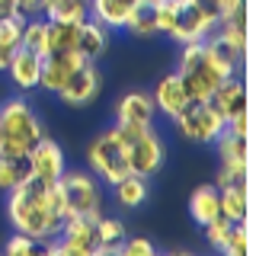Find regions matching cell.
I'll list each match as a JSON object with an SVG mask.
<instances>
[{
    "label": "cell",
    "mask_w": 256,
    "mask_h": 256,
    "mask_svg": "<svg viewBox=\"0 0 256 256\" xmlns=\"http://www.w3.org/2000/svg\"><path fill=\"white\" fill-rule=\"evenodd\" d=\"M77 52L84 54L86 61H100L102 54L109 52V29L100 26L93 16H86L80 22V32H77Z\"/></svg>",
    "instance_id": "cell-17"
},
{
    "label": "cell",
    "mask_w": 256,
    "mask_h": 256,
    "mask_svg": "<svg viewBox=\"0 0 256 256\" xmlns=\"http://www.w3.org/2000/svg\"><path fill=\"white\" fill-rule=\"evenodd\" d=\"M10 58H13V52H10V48H0V70H6Z\"/></svg>",
    "instance_id": "cell-38"
},
{
    "label": "cell",
    "mask_w": 256,
    "mask_h": 256,
    "mask_svg": "<svg viewBox=\"0 0 256 256\" xmlns=\"http://www.w3.org/2000/svg\"><path fill=\"white\" fill-rule=\"evenodd\" d=\"M0 157H29L32 144L45 134L42 122H38L36 109L29 106L22 96H13V100H4L0 106Z\"/></svg>",
    "instance_id": "cell-2"
},
{
    "label": "cell",
    "mask_w": 256,
    "mask_h": 256,
    "mask_svg": "<svg viewBox=\"0 0 256 256\" xmlns=\"http://www.w3.org/2000/svg\"><path fill=\"white\" fill-rule=\"evenodd\" d=\"M128 166H132V173L144 176V180L160 173V166H164V141L150 128H141L128 141Z\"/></svg>",
    "instance_id": "cell-9"
},
{
    "label": "cell",
    "mask_w": 256,
    "mask_h": 256,
    "mask_svg": "<svg viewBox=\"0 0 256 256\" xmlns=\"http://www.w3.org/2000/svg\"><path fill=\"white\" fill-rule=\"evenodd\" d=\"M180 48L182 52H180V68H176V74L186 84L189 100H212V93L218 90V84L224 80L221 70L208 61L202 42H186Z\"/></svg>",
    "instance_id": "cell-3"
},
{
    "label": "cell",
    "mask_w": 256,
    "mask_h": 256,
    "mask_svg": "<svg viewBox=\"0 0 256 256\" xmlns=\"http://www.w3.org/2000/svg\"><path fill=\"white\" fill-rule=\"evenodd\" d=\"M154 112L157 109H154L150 93L132 90L116 102V122L118 125H132V128H150L154 125Z\"/></svg>",
    "instance_id": "cell-14"
},
{
    "label": "cell",
    "mask_w": 256,
    "mask_h": 256,
    "mask_svg": "<svg viewBox=\"0 0 256 256\" xmlns=\"http://www.w3.org/2000/svg\"><path fill=\"white\" fill-rule=\"evenodd\" d=\"M118 253L122 256H154L157 246L150 244V240H144V237H125V244L118 246Z\"/></svg>",
    "instance_id": "cell-34"
},
{
    "label": "cell",
    "mask_w": 256,
    "mask_h": 256,
    "mask_svg": "<svg viewBox=\"0 0 256 256\" xmlns=\"http://www.w3.org/2000/svg\"><path fill=\"white\" fill-rule=\"evenodd\" d=\"M6 74L20 90H36L38 86V77H42V54L29 52V48H16L10 64H6Z\"/></svg>",
    "instance_id": "cell-16"
},
{
    "label": "cell",
    "mask_w": 256,
    "mask_h": 256,
    "mask_svg": "<svg viewBox=\"0 0 256 256\" xmlns=\"http://www.w3.org/2000/svg\"><path fill=\"white\" fill-rule=\"evenodd\" d=\"M38 16L48 22H84L90 16V0H42Z\"/></svg>",
    "instance_id": "cell-22"
},
{
    "label": "cell",
    "mask_w": 256,
    "mask_h": 256,
    "mask_svg": "<svg viewBox=\"0 0 256 256\" xmlns=\"http://www.w3.org/2000/svg\"><path fill=\"white\" fill-rule=\"evenodd\" d=\"M86 164H90V173L96 180L109 182V186H116L122 176L132 173V166H128V148L116 134V128H109V132L93 138V144L86 148Z\"/></svg>",
    "instance_id": "cell-4"
},
{
    "label": "cell",
    "mask_w": 256,
    "mask_h": 256,
    "mask_svg": "<svg viewBox=\"0 0 256 256\" xmlns=\"http://www.w3.org/2000/svg\"><path fill=\"white\" fill-rule=\"evenodd\" d=\"M112 189H116V202L122 208H128V212H132V208H141L144 202H148V180L138 176V173L122 176Z\"/></svg>",
    "instance_id": "cell-23"
},
{
    "label": "cell",
    "mask_w": 256,
    "mask_h": 256,
    "mask_svg": "<svg viewBox=\"0 0 256 256\" xmlns=\"http://www.w3.org/2000/svg\"><path fill=\"white\" fill-rule=\"evenodd\" d=\"M22 26H26V16H22V13L0 20V48L16 52V48H20V38H22Z\"/></svg>",
    "instance_id": "cell-31"
},
{
    "label": "cell",
    "mask_w": 256,
    "mask_h": 256,
    "mask_svg": "<svg viewBox=\"0 0 256 256\" xmlns=\"http://www.w3.org/2000/svg\"><path fill=\"white\" fill-rule=\"evenodd\" d=\"M42 10V0H20V13L22 16H36Z\"/></svg>",
    "instance_id": "cell-37"
},
{
    "label": "cell",
    "mask_w": 256,
    "mask_h": 256,
    "mask_svg": "<svg viewBox=\"0 0 256 256\" xmlns=\"http://www.w3.org/2000/svg\"><path fill=\"white\" fill-rule=\"evenodd\" d=\"M36 250H38V244L32 237H26V234H13L10 240H6V246H4L6 256H29V253H36Z\"/></svg>",
    "instance_id": "cell-33"
},
{
    "label": "cell",
    "mask_w": 256,
    "mask_h": 256,
    "mask_svg": "<svg viewBox=\"0 0 256 256\" xmlns=\"http://www.w3.org/2000/svg\"><path fill=\"white\" fill-rule=\"evenodd\" d=\"M214 144H218V157H221V170L214 186L246 182V176H250V134H234L224 128L214 138Z\"/></svg>",
    "instance_id": "cell-7"
},
{
    "label": "cell",
    "mask_w": 256,
    "mask_h": 256,
    "mask_svg": "<svg viewBox=\"0 0 256 256\" xmlns=\"http://www.w3.org/2000/svg\"><path fill=\"white\" fill-rule=\"evenodd\" d=\"M6 218H10L16 234H26L36 244L58 237L61 224H64V202H61V189L58 180L45 182L36 176H26L20 186L10 189L6 198Z\"/></svg>",
    "instance_id": "cell-1"
},
{
    "label": "cell",
    "mask_w": 256,
    "mask_h": 256,
    "mask_svg": "<svg viewBox=\"0 0 256 256\" xmlns=\"http://www.w3.org/2000/svg\"><path fill=\"white\" fill-rule=\"evenodd\" d=\"M125 29L138 38L157 36V22H154V4L150 0H138V6L132 10V16L125 20Z\"/></svg>",
    "instance_id": "cell-27"
},
{
    "label": "cell",
    "mask_w": 256,
    "mask_h": 256,
    "mask_svg": "<svg viewBox=\"0 0 256 256\" xmlns=\"http://www.w3.org/2000/svg\"><path fill=\"white\" fill-rule=\"evenodd\" d=\"M86 58L80 52H52L42 58V77H38V86L45 93H61V86L68 84V77L74 74L77 68H84Z\"/></svg>",
    "instance_id": "cell-12"
},
{
    "label": "cell",
    "mask_w": 256,
    "mask_h": 256,
    "mask_svg": "<svg viewBox=\"0 0 256 256\" xmlns=\"http://www.w3.org/2000/svg\"><path fill=\"white\" fill-rule=\"evenodd\" d=\"M230 224H234V221H228L224 214H218L214 221H208V224H205V237H208V244H212L214 250H218V246L224 244V237H228Z\"/></svg>",
    "instance_id": "cell-32"
},
{
    "label": "cell",
    "mask_w": 256,
    "mask_h": 256,
    "mask_svg": "<svg viewBox=\"0 0 256 256\" xmlns=\"http://www.w3.org/2000/svg\"><path fill=\"white\" fill-rule=\"evenodd\" d=\"M189 214H192V221H196L198 228H205L208 221H214L221 214V198H218V186H214V182H205V186H198L192 192Z\"/></svg>",
    "instance_id": "cell-21"
},
{
    "label": "cell",
    "mask_w": 256,
    "mask_h": 256,
    "mask_svg": "<svg viewBox=\"0 0 256 256\" xmlns=\"http://www.w3.org/2000/svg\"><path fill=\"white\" fill-rule=\"evenodd\" d=\"M224 42L234 48L237 54H246V45H250V29H246V13H237V16H228V20L218 22V32Z\"/></svg>",
    "instance_id": "cell-24"
},
{
    "label": "cell",
    "mask_w": 256,
    "mask_h": 256,
    "mask_svg": "<svg viewBox=\"0 0 256 256\" xmlns=\"http://www.w3.org/2000/svg\"><path fill=\"white\" fill-rule=\"evenodd\" d=\"M218 16L208 13L198 0H182L180 10H176V22L170 29V38L176 45H186V42H202L208 38L214 29H218Z\"/></svg>",
    "instance_id": "cell-8"
},
{
    "label": "cell",
    "mask_w": 256,
    "mask_h": 256,
    "mask_svg": "<svg viewBox=\"0 0 256 256\" xmlns=\"http://www.w3.org/2000/svg\"><path fill=\"white\" fill-rule=\"evenodd\" d=\"M96 230H100L102 253H118V246H122V244H125V237H128L125 221H118V218H106L102 212H100V218H96Z\"/></svg>",
    "instance_id": "cell-26"
},
{
    "label": "cell",
    "mask_w": 256,
    "mask_h": 256,
    "mask_svg": "<svg viewBox=\"0 0 256 256\" xmlns=\"http://www.w3.org/2000/svg\"><path fill=\"white\" fill-rule=\"evenodd\" d=\"M212 106L224 116V122L234 118V116H240V112H246V109H250V106H246V80L240 74L224 77L218 84V90L212 93Z\"/></svg>",
    "instance_id": "cell-15"
},
{
    "label": "cell",
    "mask_w": 256,
    "mask_h": 256,
    "mask_svg": "<svg viewBox=\"0 0 256 256\" xmlns=\"http://www.w3.org/2000/svg\"><path fill=\"white\" fill-rule=\"evenodd\" d=\"M173 125L192 144H214V138L224 132V116L212 106V100H192L173 118Z\"/></svg>",
    "instance_id": "cell-6"
},
{
    "label": "cell",
    "mask_w": 256,
    "mask_h": 256,
    "mask_svg": "<svg viewBox=\"0 0 256 256\" xmlns=\"http://www.w3.org/2000/svg\"><path fill=\"white\" fill-rule=\"evenodd\" d=\"M138 6V0H90V16L106 29H125V20Z\"/></svg>",
    "instance_id": "cell-20"
},
{
    "label": "cell",
    "mask_w": 256,
    "mask_h": 256,
    "mask_svg": "<svg viewBox=\"0 0 256 256\" xmlns=\"http://www.w3.org/2000/svg\"><path fill=\"white\" fill-rule=\"evenodd\" d=\"M100 86H102V77H100V68L96 61H86L84 68H77L74 74L68 77V84L61 86V102L70 109H80V106H90V102L100 96Z\"/></svg>",
    "instance_id": "cell-10"
},
{
    "label": "cell",
    "mask_w": 256,
    "mask_h": 256,
    "mask_svg": "<svg viewBox=\"0 0 256 256\" xmlns=\"http://www.w3.org/2000/svg\"><path fill=\"white\" fill-rule=\"evenodd\" d=\"M150 4H157V0H150Z\"/></svg>",
    "instance_id": "cell-40"
},
{
    "label": "cell",
    "mask_w": 256,
    "mask_h": 256,
    "mask_svg": "<svg viewBox=\"0 0 256 256\" xmlns=\"http://www.w3.org/2000/svg\"><path fill=\"white\" fill-rule=\"evenodd\" d=\"M29 173V157H0V189L10 192L13 186H20Z\"/></svg>",
    "instance_id": "cell-29"
},
{
    "label": "cell",
    "mask_w": 256,
    "mask_h": 256,
    "mask_svg": "<svg viewBox=\"0 0 256 256\" xmlns=\"http://www.w3.org/2000/svg\"><path fill=\"white\" fill-rule=\"evenodd\" d=\"M224 256H246L250 253V228H246V221H237L230 224L228 237H224V244L218 246Z\"/></svg>",
    "instance_id": "cell-30"
},
{
    "label": "cell",
    "mask_w": 256,
    "mask_h": 256,
    "mask_svg": "<svg viewBox=\"0 0 256 256\" xmlns=\"http://www.w3.org/2000/svg\"><path fill=\"white\" fill-rule=\"evenodd\" d=\"M218 198H221V214L228 221H246L250 218V182H228L218 186Z\"/></svg>",
    "instance_id": "cell-18"
},
{
    "label": "cell",
    "mask_w": 256,
    "mask_h": 256,
    "mask_svg": "<svg viewBox=\"0 0 256 256\" xmlns=\"http://www.w3.org/2000/svg\"><path fill=\"white\" fill-rule=\"evenodd\" d=\"M180 4H182V0H180Z\"/></svg>",
    "instance_id": "cell-41"
},
{
    "label": "cell",
    "mask_w": 256,
    "mask_h": 256,
    "mask_svg": "<svg viewBox=\"0 0 256 256\" xmlns=\"http://www.w3.org/2000/svg\"><path fill=\"white\" fill-rule=\"evenodd\" d=\"M150 100H154V109H160L166 118H176V116H180V112L192 102L186 84H182V77L176 74V70L157 80V86H154V93H150Z\"/></svg>",
    "instance_id": "cell-13"
},
{
    "label": "cell",
    "mask_w": 256,
    "mask_h": 256,
    "mask_svg": "<svg viewBox=\"0 0 256 256\" xmlns=\"http://www.w3.org/2000/svg\"><path fill=\"white\" fill-rule=\"evenodd\" d=\"M218 10H221V20L237 16V13H246V0H218Z\"/></svg>",
    "instance_id": "cell-35"
},
{
    "label": "cell",
    "mask_w": 256,
    "mask_h": 256,
    "mask_svg": "<svg viewBox=\"0 0 256 256\" xmlns=\"http://www.w3.org/2000/svg\"><path fill=\"white\" fill-rule=\"evenodd\" d=\"M0 138H4V132H0Z\"/></svg>",
    "instance_id": "cell-39"
},
{
    "label": "cell",
    "mask_w": 256,
    "mask_h": 256,
    "mask_svg": "<svg viewBox=\"0 0 256 256\" xmlns=\"http://www.w3.org/2000/svg\"><path fill=\"white\" fill-rule=\"evenodd\" d=\"M64 170H68V164H64V148L54 138L42 134L29 150V173L36 176V180L54 182Z\"/></svg>",
    "instance_id": "cell-11"
},
{
    "label": "cell",
    "mask_w": 256,
    "mask_h": 256,
    "mask_svg": "<svg viewBox=\"0 0 256 256\" xmlns=\"http://www.w3.org/2000/svg\"><path fill=\"white\" fill-rule=\"evenodd\" d=\"M80 22H48V54L52 52H77Z\"/></svg>",
    "instance_id": "cell-28"
},
{
    "label": "cell",
    "mask_w": 256,
    "mask_h": 256,
    "mask_svg": "<svg viewBox=\"0 0 256 256\" xmlns=\"http://www.w3.org/2000/svg\"><path fill=\"white\" fill-rule=\"evenodd\" d=\"M202 48H205V54H208V61L214 64V68L221 70V77H230V74H240V64H244L246 54H237L234 48H230L228 42H224L221 36H208L202 38Z\"/></svg>",
    "instance_id": "cell-19"
},
{
    "label": "cell",
    "mask_w": 256,
    "mask_h": 256,
    "mask_svg": "<svg viewBox=\"0 0 256 256\" xmlns=\"http://www.w3.org/2000/svg\"><path fill=\"white\" fill-rule=\"evenodd\" d=\"M22 48H29V52L36 54H48V20L45 16H26V26H22V38H20Z\"/></svg>",
    "instance_id": "cell-25"
},
{
    "label": "cell",
    "mask_w": 256,
    "mask_h": 256,
    "mask_svg": "<svg viewBox=\"0 0 256 256\" xmlns=\"http://www.w3.org/2000/svg\"><path fill=\"white\" fill-rule=\"evenodd\" d=\"M16 13H20V0H0V20L16 16Z\"/></svg>",
    "instance_id": "cell-36"
},
{
    "label": "cell",
    "mask_w": 256,
    "mask_h": 256,
    "mask_svg": "<svg viewBox=\"0 0 256 256\" xmlns=\"http://www.w3.org/2000/svg\"><path fill=\"white\" fill-rule=\"evenodd\" d=\"M58 189H61V202H64V214L68 218L102 212V189H100V180L93 173L64 170L58 176Z\"/></svg>",
    "instance_id": "cell-5"
}]
</instances>
